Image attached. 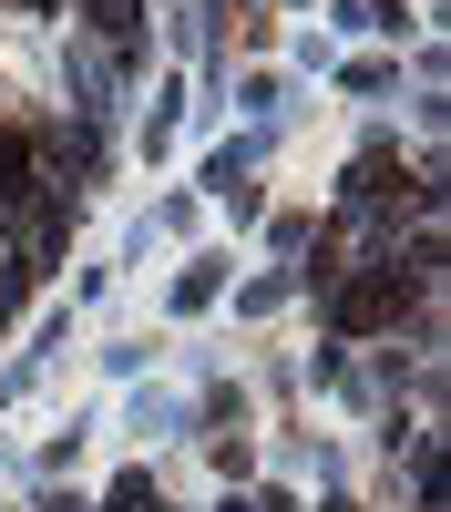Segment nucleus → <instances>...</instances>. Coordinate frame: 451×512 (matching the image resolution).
<instances>
[{"label":"nucleus","instance_id":"1","mask_svg":"<svg viewBox=\"0 0 451 512\" xmlns=\"http://www.w3.org/2000/svg\"><path fill=\"white\" fill-rule=\"evenodd\" d=\"M410 308H421V267H400V256H390L380 277H359V287L339 297V328H390V318H410Z\"/></svg>","mask_w":451,"mask_h":512}]
</instances>
